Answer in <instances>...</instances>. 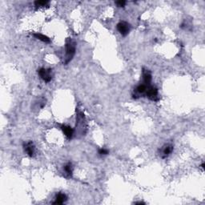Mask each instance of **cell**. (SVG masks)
Returning <instances> with one entry per match:
<instances>
[{"label":"cell","instance_id":"6da1fadb","mask_svg":"<svg viewBox=\"0 0 205 205\" xmlns=\"http://www.w3.org/2000/svg\"><path fill=\"white\" fill-rule=\"evenodd\" d=\"M66 56H65V64L71 62L76 54V43L72 41H68L66 43Z\"/></svg>","mask_w":205,"mask_h":205},{"label":"cell","instance_id":"7a4b0ae2","mask_svg":"<svg viewBox=\"0 0 205 205\" xmlns=\"http://www.w3.org/2000/svg\"><path fill=\"white\" fill-rule=\"evenodd\" d=\"M146 95L148 96L149 100H153V101H157L159 100L158 98V89L156 87L150 86L149 85L146 91Z\"/></svg>","mask_w":205,"mask_h":205},{"label":"cell","instance_id":"3957f363","mask_svg":"<svg viewBox=\"0 0 205 205\" xmlns=\"http://www.w3.org/2000/svg\"><path fill=\"white\" fill-rule=\"evenodd\" d=\"M38 73L41 79H43V81H45L46 83H49L51 81L52 79V75H51V69H46V68H40L38 70Z\"/></svg>","mask_w":205,"mask_h":205},{"label":"cell","instance_id":"277c9868","mask_svg":"<svg viewBox=\"0 0 205 205\" xmlns=\"http://www.w3.org/2000/svg\"><path fill=\"white\" fill-rule=\"evenodd\" d=\"M117 30L119 31V32L123 36H126L128 35L131 30V26L127 22H120L117 24Z\"/></svg>","mask_w":205,"mask_h":205},{"label":"cell","instance_id":"5b68a950","mask_svg":"<svg viewBox=\"0 0 205 205\" xmlns=\"http://www.w3.org/2000/svg\"><path fill=\"white\" fill-rule=\"evenodd\" d=\"M23 148H24L25 152L29 156L32 157L35 154V146L33 144L32 142H27V143H23Z\"/></svg>","mask_w":205,"mask_h":205},{"label":"cell","instance_id":"8992f818","mask_svg":"<svg viewBox=\"0 0 205 205\" xmlns=\"http://www.w3.org/2000/svg\"><path fill=\"white\" fill-rule=\"evenodd\" d=\"M62 131L63 134L66 135V137L68 139H71L74 135V130L71 127L68 126V125H63L62 126Z\"/></svg>","mask_w":205,"mask_h":205},{"label":"cell","instance_id":"52a82bcc","mask_svg":"<svg viewBox=\"0 0 205 205\" xmlns=\"http://www.w3.org/2000/svg\"><path fill=\"white\" fill-rule=\"evenodd\" d=\"M63 172L67 178H71L73 174V167L71 163H68L63 167Z\"/></svg>","mask_w":205,"mask_h":205},{"label":"cell","instance_id":"ba28073f","mask_svg":"<svg viewBox=\"0 0 205 205\" xmlns=\"http://www.w3.org/2000/svg\"><path fill=\"white\" fill-rule=\"evenodd\" d=\"M68 200V197L63 193H59L55 197V201L53 202V204H63Z\"/></svg>","mask_w":205,"mask_h":205},{"label":"cell","instance_id":"9c48e42d","mask_svg":"<svg viewBox=\"0 0 205 205\" xmlns=\"http://www.w3.org/2000/svg\"><path fill=\"white\" fill-rule=\"evenodd\" d=\"M143 82L145 85H150L151 82V74L149 71L143 70Z\"/></svg>","mask_w":205,"mask_h":205},{"label":"cell","instance_id":"30bf717a","mask_svg":"<svg viewBox=\"0 0 205 205\" xmlns=\"http://www.w3.org/2000/svg\"><path fill=\"white\" fill-rule=\"evenodd\" d=\"M173 151V146L171 144H167L164 147V148L163 149L162 158H167L169 155H170Z\"/></svg>","mask_w":205,"mask_h":205},{"label":"cell","instance_id":"8fae6325","mask_svg":"<svg viewBox=\"0 0 205 205\" xmlns=\"http://www.w3.org/2000/svg\"><path fill=\"white\" fill-rule=\"evenodd\" d=\"M33 35H34V37H35L37 39L42 41V42H44V43H49L51 42V39H50L47 36H46V35H42V34H39V33H35V34H34Z\"/></svg>","mask_w":205,"mask_h":205},{"label":"cell","instance_id":"7c38bea8","mask_svg":"<svg viewBox=\"0 0 205 205\" xmlns=\"http://www.w3.org/2000/svg\"><path fill=\"white\" fill-rule=\"evenodd\" d=\"M147 88H148V86L145 85V84H140L136 87V92L139 94H143L144 92H146L147 91Z\"/></svg>","mask_w":205,"mask_h":205},{"label":"cell","instance_id":"4fadbf2b","mask_svg":"<svg viewBox=\"0 0 205 205\" xmlns=\"http://www.w3.org/2000/svg\"><path fill=\"white\" fill-rule=\"evenodd\" d=\"M48 4V1H35V7H45Z\"/></svg>","mask_w":205,"mask_h":205},{"label":"cell","instance_id":"5bb4252c","mask_svg":"<svg viewBox=\"0 0 205 205\" xmlns=\"http://www.w3.org/2000/svg\"><path fill=\"white\" fill-rule=\"evenodd\" d=\"M108 153H109V151H108V150H107V149H99V154H100V156H106V155H108Z\"/></svg>","mask_w":205,"mask_h":205},{"label":"cell","instance_id":"9a60e30c","mask_svg":"<svg viewBox=\"0 0 205 205\" xmlns=\"http://www.w3.org/2000/svg\"><path fill=\"white\" fill-rule=\"evenodd\" d=\"M116 5L118 6V7H124V6L126 5V2L125 1H124V0H119V1H117V2H116Z\"/></svg>","mask_w":205,"mask_h":205},{"label":"cell","instance_id":"2e32d148","mask_svg":"<svg viewBox=\"0 0 205 205\" xmlns=\"http://www.w3.org/2000/svg\"><path fill=\"white\" fill-rule=\"evenodd\" d=\"M135 204H145V203H143V202H136V203H135Z\"/></svg>","mask_w":205,"mask_h":205},{"label":"cell","instance_id":"e0dca14e","mask_svg":"<svg viewBox=\"0 0 205 205\" xmlns=\"http://www.w3.org/2000/svg\"><path fill=\"white\" fill-rule=\"evenodd\" d=\"M201 167H202L203 169H204V164H202V165H201Z\"/></svg>","mask_w":205,"mask_h":205}]
</instances>
